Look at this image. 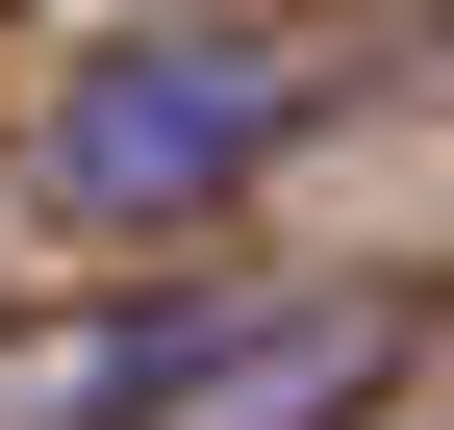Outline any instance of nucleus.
I'll return each mask as SVG.
<instances>
[{"instance_id":"obj_3","label":"nucleus","mask_w":454,"mask_h":430,"mask_svg":"<svg viewBox=\"0 0 454 430\" xmlns=\"http://www.w3.org/2000/svg\"><path fill=\"white\" fill-rule=\"evenodd\" d=\"M429 26H454V0H429Z\"/></svg>"},{"instance_id":"obj_1","label":"nucleus","mask_w":454,"mask_h":430,"mask_svg":"<svg viewBox=\"0 0 454 430\" xmlns=\"http://www.w3.org/2000/svg\"><path fill=\"white\" fill-rule=\"evenodd\" d=\"M303 26H127V51H76V101H51V152L26 178L76 203V228H227V203L303 152Z\"/></svg>"},{"instance_id":"obj_2","label":"nucleus","mask_w":454,"mask_h":430,"mask_svg":"<svg viewBox=\"0 0 454 430\" xmlns=\"http://www.w3.org/2000/svg\"><path fill=\"white\" fill-rule=\"evenodd\" d=\"M379 380H404V330H379V304H227L202 380L152 405V430H354Z\"/></svg>"}]
</instances>
